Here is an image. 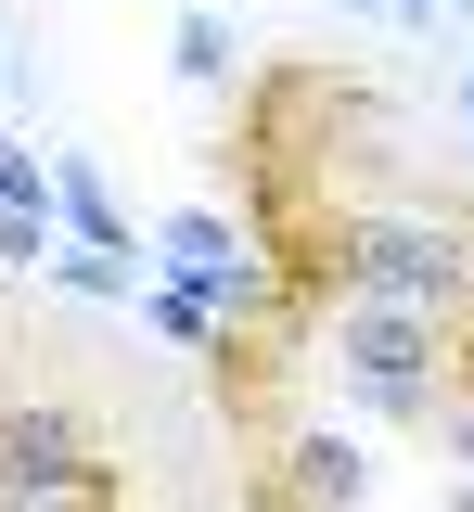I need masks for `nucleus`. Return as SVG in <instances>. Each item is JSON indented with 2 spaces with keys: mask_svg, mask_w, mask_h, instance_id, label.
Listing matches in <instances>:
<instances>
[{
  "mask_svg": "<svg viewBox=\"0 0 474 512\" xmlns=\"http://www.w3.org/2000/svg\"><path fill=\"white\" fill-rule=\"evenodd\" d=\"M321 372L372 423H436V397H449V320L398 308V295H334L321 308Z\"/></svg>",
  "mask_w": 474,
  "mask_h": 512,
  "instance_id": "obj_1",
  "label": "nucleus"
},
{
  "mask_svg": "<svg viewBox=\"0 0 474 512\" xmlns=\"http://www.w3.org/2000/svg\"><path fill=\"white\" fill-rule=\"evenodd\" d=\"M346 295H398V308L449 320L474 295V231L410 218V205H372V218H359V256H346Z\"/></svg>",
  "mask_w": 474,
  "mask_h": 512,
  "instance_id": "obj_2",
  "label": "nucleus"
},
{
  "mask_svg": "<svg viewBox=\"0 0 474 512\" xmlns=\"http://www.w3.org/2000/svg\"><path fill=\"white\" fill-rule=\"evenodd\" d=\"M257 487L282 512H372V448L346 436V423H282L257 448Z\"/></svg>",
  "mask_w": 474,
  "mask_h": 512,
  "instance_id": "obj_3",
  "label": "nucleus"
},
{
  "mask_svg": "<svg viewBox=\"0 0 474 512\" xmlns=\"http://www.w3.org/2000/svg\"><path fill=\"white\" fill-rule=\"evenodd\" d=\"M103 461H116V448H103V423H90V410H65V397H39V410L13 397V410H0V500H39V487H90Z\"/></svg>",
  "mask_w": 474,
  "mask_h": 512,
  "instance_id": "obj_4",
  "label": "nucleus"
},
{
  "mask_svg": "<svg viewBox=\"0 0 474 512\" xmlns=\"http://www.w3.org/2000/svg\"><path fill=\"white\" fill-rule=\"evenodd\" d=\"M167 64H180V90H244V26H231L218 0H180V26H167Z\"/></svg>",
  "mask_w": 474,
  "mask_h": 512,
  "instance_id": "obj_5",
  "label": "nucleus"
},
{
  "mask_svg": "<svg viewBox=\"0 0 474 512\" xmlns=\"http://www.w3.org/2000/svg\"><path fill=\"white\" fill-rule=\"evenodd\" d=\"M154 244H167V269H180V282H205V269H231V256H244V231H231L218 205H180Z\"/></svg>",
  "mask_w": 474,
  "mask_h": 512,
  "instance_id": "obj_6",
  "label": "nucleus"
},
{
  "mask_svg": "<svg viewBox=\"0 0 474 512\" xmlns=\"http://www.w3.org/2000/svg\"><path fill=\"white\" fill-rule=\"evenodd\" d=\"M0 512H129V461H103L90 487H39V500H0Z\"/></svg>",
  "mask_w": 474,
  "mask_h": 512,
  "instance_id": "obj_7",
  "label": "nucleus"
},
{
  "mask_svg": "<svg viewBox=\"0 0 474 512\" xmlns=\"http://www.w3.org/2000/svg\"><path fill=\"white\" fill-rule=\"evenodd\" d=\"M423 436H436V461H449V474H474V384H449V397H436V423H423Z\"/></svg>",
  "mask_w": 474,
  "mask_h": 512,
  "instance_id": "obj_8",
  "label": "nucleus"
},
{
  "mask_svg": "<svg viewBox=\"0 0 474 512\" xmlns=\"http://www.w3.org/2000/svg\"><path fill=\"white\" fill-rule=\"evenodd\" d=\"M0 269H52V218L39 205H0Z\"/></svg>",
  "mask_w": 474,
  "mask_h": 512,
  "instance_id": "obj_9",
  "label": "nucleus"
},
{
  "mask_svg": "<svg viewBox=\"0 0 474 512\" xmlns=\"http://www.w3.org/2000/svg\"><path fill=\"white\" fill-rule=\"evenodd\" d=\"M52 282H77V295H141V256H52Z\"/></svg>",
  "mask_w": 474,
  "mask_h": 512,
  "instance_id": "obj_10",
  "label": "nucleus"
},
{
  "mask_svg": "<svg viewBox=\"0 0 474 512\" xmlns=\"http://www.w3.org/2000/svg\"><path fill=\"white\" fill-rule=\"evenodd\" d=\"M0 205H39V218H52V167H39V154H13V141H0Z\"/></svg>",
  "mask_w": 474,
  "mask_h": 512,
  "instance_id": "obj_11",
  "label": "nucleus"
},
{
  "mask_svg": "<svg viewBox=\"0 0 474 512\" xmlns=\"http://www.w3.org/2000/svg\"><path fill=\"white\" fill-rule=\"evenodd\" d=\"M449 384H474V295L449 308Z\"/></svg>",
  "mask_w": 474,
  "mask_h": 512,
  "instance_id": "obj_12",
  "label": "nucleus"
},
{
  "mask_svg": "<svg viewBox=\"0 0 474 512\" xmlns=\"http://www.w3.org/2000/svg\"><path fill=\"white\" fill-rule=\"evenodd\" d=\"M0 410H13V346H0Z\"/></svg>",
  "mask_w": 474,
  "mask_h": 512,
  "instance_id": "obj_13",
  "label": "nucleus"
}]
</instances>
